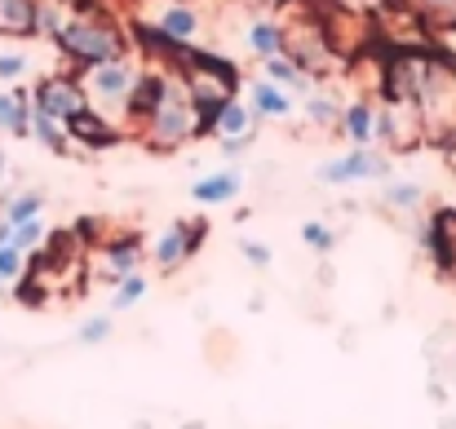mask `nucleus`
Here are the masks:
<instances>
[{"label":"nucleus","instance_id":"20","mask_svg":"<svg viewBox=\"0 0 456 429\" xmlns=\"http://www.w3.org/2000/svg\"><path fill=\"white\" fill-rule=\"evenodd\" d=\"M305 116H310V125H319V129H332V125L341 120V107H337L328 93H305Z\"/></svg>","mask_w":456,"mask_h":429},{"label":"nucleus","instance_id":"15","mask_svg":"<svg viewBox=\"0 0 456 429\" xmlns=\"http://www.w3.org/2000/svg\"><path fill=\"white\" fill-rule=\"evenodd\" d=\"M40 0H0V36H31Z\"/></svg>","mask_w":456,"mask_h":429},{"label":"nucleus","instance_id":"21","mask_svg":"<svg viewBox=\"0 0 456 429\" xmlns=\"http://www.w3.org/2000/svg\"><path fill=\"white\" fill-rule=\"evenodd\" d=\"M381 204H390V208L408 213V208H417V204H421V186H417V182H390V186L381 190Z\"/></svg>","mask_w":456,"mask_h":429},{"label":"nucleus","instance_id":"27","mask_svg":"<svg viewBox=\"0 0 456 429\" xmlns=\"http://www.w3.org/2000/svg\"><path fill=\"white\" fill-rule=\"evenodd\" d=\"M27 53H0V85H13V80H22L27 76Z\"/></svg>","mask_w":456,"mask_h":429},{"label":"nucleus","instance_id":"32","mask_svg":"<svg viewBox=\"0 0 456 429\" xmlns=\"http://www.w3.org/2000/svg\"><path fill=\"white\" fill-rule=\"evenodd\" d=\"M182 429H204V425H200V421H186V425H182Z\"/></svg>","mask_w":456,"mask_h":429},{"label":"nucleus","instance_id":"25","mask_svg":"<svg viewBox=\"0 0 456 429\" xmlns=\"http://www.w3.org/2000/svg\"><path fill=\"white\" fill-rule=\"evenodd\" d=\"M22 271H27V253L13 248V244H0V284L22 279Z\"/></svg>","mask_w":456,"mask_h":429},{"label":"nucleus","instance_id":"14","mask_svg":"<svg viewBox=\"0 0 456 429\" xmlns=\"http://www.w3.org/2000/svg\"><path fill=\"white\" fill-rule=\"evenodd\" d=\"M0 134L31 138V98L22 89H4L0 93Z\"/></svg>","mask_w":456,"mask_h":429},{"label":"nucleus","instance_id":"5","mask_svg":"<svg viewBox=\"0 0 456 429\" xmlns=\"http://www.w3.org/2000/svg\"><path fill=\"white\" fill-rule=\"evenodd\" d=\"M134 85H138V71H134V62H125V58L94 62V67H89V76H85V89L102 102V111L125 107V102H129V93H134Z\"/></svg>","mask_w":456,"mask_h":429},{"label":"nucleus","instance_id":"31","mask_svg":"<svg viewBox=\"0 0 456 429\" xmlns=\"http://www.w3.org/2000/svg\"><path fill=\"white\" fill-rule=\"evenodd\" d=\"M9 235H13V226H9V222L0 217V244H9Z\"/></svg>","mask_w":456,"mask_h":429},{"label":"nucleus","instance_id":"7","mask_svg":"<svg viewBox=\"0 0 456 429\" xmlns=\"http://www.w3.org/2000/svg\"><path fill=\"white\" fill-rule=\"evenodd\" d=\"M142 257H147V248H142V239L138 235H129V239H116V244H102L98 248V279H107V284H120L125 275H134L138 266H142Z\"/></svg>","mask_w":456,"mask_h":429},{"label":"nucleus","instance_id":"11","mask_svg":"<svg viewBox=\"0 0 456 429\" xmlns=\"http://www.w3.org/2000/svg\"><path fill=\"white\" fill-rule=\"evenodd\" d=\"M240 190H244V173H240V168H222V173H213V177H200V182L191 186V199H195V204H231Z\"/></svg>","mask_w":456,"mask_h":429},{"label":"nucleus","instance_id":"26","mask_svg":"<svg viewBox=\"0 0 456 429\" xmlns=\"http://www.w3.org/2000/svg\"><path fill=\"white\" fill-rule=\"evenodd\" d=\"M111 314H98V319H89V323H80V341L85 345H98V341H107L111 336Z\"/></svg>","mask_w":456,"mask_h":429},{"label":"nucleus","instance_id":"33","mask_svg":"<svg viewBox=\"0 0 456 429\" xmlns=\"http://www.w3.org/2000/svg\"><path fill=\"white\" fill-rule=\"evenodd\" d=\"M452 168H456V150H452Z\"/></svg>","mask_w":456,"mask_h":429},{"label":"nucleus","instance_id":"18","mask_svg":"<svg viewBox=\"0 0 456 429\" xmlns=\"http://www.w3.org/2000/svg\"><path fill=\"white\" fill-rule=\"evenodd\" d=\"M31 138L45 146V150H67V146H71L67 125L53 120V116H45V111H36V107H31Z\"/></svg>","mask_w":456,"mask_h":429},{"label":"nucleus","instance_id":"30","mask_svg":"<svg viewBox=\"0 0 456 429\" xmlns=\"http://www.w3.org/2000/svg\"><path fill=\"white\" fill-rule=\"evenodd\" d=\"M4 182H9V155L0 150V186H4Z\"/></svg>","mask_w":456,"mask_h":429},{"label":"nucleus","instance_id":"19","mask_svg":"<svg viewBox=\"0 0 456 429\" xmlns=\"http://www.w3.org/2000/svg\"><path fill=\"white\" fill-rule=\"evenodd\" d=\"M248 49H253L257 58L284 53V27H280V22H253V31H248Z\"/></svg>","mask_w":456,"mask_h":429},{"label":"nucleus","instance_id":"10","mask_svg":"<svg viewBox=\"0 0 456 429\" xmlns=\"http://www.w3.org/2000/svg\"><path fill=\"white\" fill-rule=\"evenodd\" d=\"M248 107L257 111V120H289V116H293V98H289V89L275 85V80H253Z\"/></svg>","mask_w":456,"mask_h":429},{"label":"nucleus","instance_id":"29","mask_svg":"<svg viewBox=\"0 0 456 429\" xmlns=\"http://www.w3.org/2000/svg\"><path fill=\"white\" fill-rule=\"evenodd\" d=\"M439 45H444V49L456 58V27H444V31H439Z\"/></svg>","mask_w":456,"mask_h":429},{"label":"nucleus","instance_id":"34","mask_svg":"<svg viewBox=\"0 0 456 429\" xmlns=\"http://www.w3.org/2000/svg\"><path fill=\"white\" fill-rule=\"evenodd\" d=\"M435 4H448V0H435Z\"/></svg>","mask_w":456,"mask_h":429},{"label":"nucleus","instance_id":"28","mask_svg":"<svg viewBox=\"0 0 456 429\" xmlns=\"http://www.w3.org/2000/svg\"><path fill=\"white\" fill-rule=\"evenodd\" d=\"M240 253H244V262H248L253 271H266V266L275 262V257H271V248H266V244H257V239H244V244H240Z\"/></svg>","mask_w":456,"mask_h":429},{"label":"nucleus","instance_id":"3","mask_svg":"<svg viewBox=\"0 0 456 429\" xmlns=\"http://www.w3.org/2000/svg\"><path fill=\"white\" fill-rule=\"evenodd\" d=\"M314 177H319V186L377 182V177H390V155H381V150H372V146H350L346 155H337V159H323Z\"/></svg>","mask_w":456,"mask_h":429},{"label":"nucleus","instance_id":"17","mask_svg":"<svg viewBox=\"0 0 456 429\" xmlns=\"http://www.w3.org/2000/svg\"><path fill=\"white\" fill-rule=\"evenodd\" d=\"M266 80H275V85H284V89H297V93H310L305 71L289 53H271V58H266Z\"/></svg>","mask_w":456,"mask_h":429},{"label":"nucleus","instance_id":"12","mask_svg":"<svg viewBox=\"0 0 456 429\" xmlns=\"http://www.w3.org/2000/svg\"><path fill=\"white\" fill-rule=\"evenodd\" d=\"M213 134L253 146V134H257V111H253V107H240V102L231 98V102H222V111H217V120H213Z\"/></svg>","mask_w":456,"mask_h":429},{"label":"nucleus","instance_id":"22","mask_svg":"<svg viewBox=\"0 0 456 429\" xmlns=\"http://www.w3.org/2000/svg\"><path fill=\"white\" fill-rule=\"evenodd\" d=\"M302 244L310 248V253L328 257V253L337 248V231H332V226H323V222H302Z\"/></svg>","mask_w":456,"mask_h":429},{"label":"nucleus","instance_id":"9","mask_svg":"<svg viewBox=\"0 0 456 429\" xmlns=\"http://www.w3.org/2000/svg\"><path fill=\"white\" fill-rule=\"evenodd\" d=\"M67 138H71V142H89V146H116L120 142V134L111 129V120H107L98 107H85L80 116H71V120H67Z\"/></svg>","mask_w":456,"mask_h":429},{"label":"nucleus","instance_id":"6","mask_svg":"<svg viewBox=\"0 0 456 429\" xmlns=\"http://www.w3.org/2000/svg\"><path fill=\"white\" fill-rule=\"evenodd\" d=\"M31 107L67 125L71 116H80V111L89 107V93H85V85L71 80V76H45V80L36 85V93H31Z\"/></svg>","mask_w":456,"mask_h":429},{"label":"nucleus","instance_id":"4","mask_svg":"<svg viewBox=\"0 0 456 429\" xmlns=\"http://www.w3.org/2000/svg\"><path fill=\"white\" fill-rule=\"evenodd\" d=\"M204 235H208V222H204V217H195V222H173L168 231H159V239L151 244V262L159 271H182V266L200 253Z\"/></svg>","mask_w":456,"mask_h":429},{"label":"nucleus","instance_id":"13","mask_svg":"<svg viewBox=\"0 0 456 429\" xmlns=\"http://www.w3.org/2000/svg\"><path fill=\"white\" fill-rule=\"evenodd\" d=\"M341 134L350 138V146H372L377 142V107L372 102H350L341 107Z\"/></svg>","mask_w":456,"mask_h":429},{"label":"nucleus","instance_id":"2","mask_svg":"<svg viewBox=\"0 0 456 429\" xmlns=\"http://www.w3.org/2000/svg\"><path fill=\"white\" fill-rule=\"evenodd\" d=\"M58 49L67 53V58H76V62H85V67H94V62H107V58H120V36L111 31V27H102V22H67L58 36Z\"/></svg>","mask_w":456,"mask_h":429},{"label":"nucleus","instance_id":"24","mask_svg":"<svg viewBox=\"0 0 456 429\" xmlns=\"http://www.w3.org/2000/svg\"><path fill=\"white\" fill-rule=\"evenodd\" d=\"M147 296V279L134 271V275H125L120 287H116V296H111V310H129V305H138Z\"/></svg>","mask_w":456,"mask_h":429},{"label":"nucleus","instance_id":"16","mask_svg":"<svg viewBox=\"0 0 456 429\" xmlns=\"http://www.w3.org/2000/svg\"><path fill=\"white\" fill-rule=\"evenodd\" d=\"M40 213H45V195H40V190H18V195H9L4 208H0V217H4L9 226H22V222H31V217H40Z\"/></svg>","mask_w":456,"mask_h":429},{"label":"nucleus","instance_id":"8","mask_svg":"<svg viewBox=\"0 0 456 429\" xmlns=\"http://www.w3.org/2000/svg\"><path fill=\"white\" fill-rule=\"evenodd\" d=\"M147 36H155L164 49L191 45V40L200 36V13L173 0V4H164V9H159V18H155V31H147Z\"/></svg>","mask_w":456,"mask_h":429},{"label":"nucleus","instance_id":"23","mask_svg":"<svg viewBox=\"0 0 456 429\" xmlns=\"http://www.w3.org/2000/svg\"><path fill=\"white\" fill-rule=\"evenodd\" d=\"M9 244H13V248H22V253L31 257V253H36V248L45 244V222H40V217H31V222H22V226H13V235H9Z\"/></svg>","mask_w":456,"mask_h":429},{"label":"nucleus","instance_id":"1","mask_svg":"<svg viewBox=\"0 0 456 429\" xmlns=\"http://www.w3.org/2000/svg\"><path fill=\"white\" fill-rule=\"evenodd\" d=\"M147 138H151L159 150H173V146H186L191 138H200V107L191 102L186 85L182 80H168L164 76V89H159V102L147 116Z\"/></svg>","mask_w":456,"mask_h":429}]
</instances>
